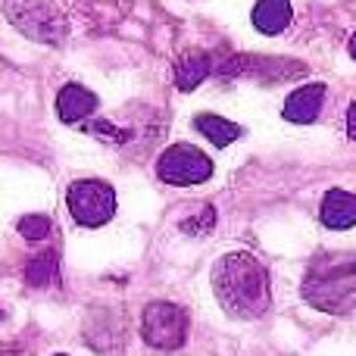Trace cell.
<instances>
[{
	"label": "cell",
	"instance_id": "cell-1",
	"mask_svg": "<svg viewBox=\"0 0 356 356\" xmlns=\"http://www.w3.org/2000/svg\"><path fill=\"white\" fill-rule=\"evenodd\" d=\"M213 291L219 307L234 319H259L269 309V272L253 253L234 250L216 259Z\"/></svg>",
	"mask_w": 356,
	"mask_h": 356
},
{
	"label": "cell",
	"instance_id": "cell-2",
	"mask_svg": "<svg viewBox=\"0 0 356 356\" xmlns=\"http://www.w3.org/2000/svg\"><path fill=\"white\" fill-rule=\"evenodd\" d=\"M303 300L328 316H344L356 307V253H316L300 284Z\"/></svg>",
	"mask_w": 356,
	"mask_h": 356
},
{
	"label": "cell",
	"instance_id": "cell-3",
	"mask_svg": "<svg viewBox=\"0 0 356 356\" xmlns=\"http://www.w3.org/2000/svg\"><path fill=\"white\" fill-rule=\"evenodd\" d=\"M3 13L25 38L38 44H60L66 38V19L54 0H6Z\"/></svg>",
	"mask_w": 356,
	"mask_h": 356
},
{
	"label": "cell",
	"instance_id": "cell-4",
	"mask_svg": "<svg viewBox=\"0 0 356 356\" xmlns=\"http://www.w3.org/2000/svg\"><path fill=\"white\" fill-rule=\"evenodd\" d=\"M66 207L79 225L100 228L116 216V191L100 178H81V181L69 184Z\"/></svg>",
	"mask_w": 356,
	"mask_h": 356
},
{
	"label": "cell",
	"instance_id": "cell-5",
	"mask_svg": "<svg viewBox=\"0 0 356 356\" xmlns=\"http://www.w3.org/2000/svg\"><path fill=\"white\" fill-rule=\"evenodd\" d=\"M141 338L154 350H178L188 341V313L169 300L147 303L141 313Z\"/></svg>",
	"mask_w": 356,
	"mask_h": 356
},
{
	"label": "cell",
	"instance_id": "cell-6",
	"mask_svg": "<svg viewBox=\"0 0 356 356\" xmlns=\"http://www.w3.org/2000/svg\"><path fill=\"white\" fill-rule=\"evenodd\" d=\"M156 172L166 184H200L213 175V160L191 144H172L160 156Z\"/></svg>",
	"mask_w": 356,
	"mask_h": 356
},
{
	"label": "cell",
	"instance_id": "cell-7",
	"mask_svg": "<svg viewBox=\"0 0 356 356\" xmlns=\"http://www.w3.org/2000/svg\"><path fill=\"white\" fill-rule=\"evenodd\" d=\"M322 104H325V85H319V81H316V85H303V88H297V91L288 94L282 116L288 119V122L309 125L319 119Z\"/></svg>",
	"mask_w": 356,
	"mask_h": 356
},
{
	"label": "cell",
	"instance_id": "cell-8",
	"mask_svg": "<svg viewBox=\"0 0 356 356\" xmlns=\"http://www.w3.org/2000/svg\"><path fill=\"white\" fill-rule=\"evenodd\" d=\"M319 219H322V225L332 228V232H347V228H353L356 225V194L332 188L322 197Z\"/></svg>",
	"mask_w": 356,
	"mask_h": 356
},
{
	"label": "cell",
	"instance_id": "cell-9",
	"mask_svg": "<svg viewBox=\"0 0 356 356\" xmlns=\"http://www.w3.org/2000/svg\"><path fill=\"white\" fill-rule=\"evenodd\" d=\"M94 110H97V97H94V91L75 85V81L66 85V88H60V94H56V113H60V119L66 125L85 122Z\"/></svg>",
	"mask_w": 356,
	"mask_h": 356
},
{
	"label": "cell",
	"instance_id": "cell-10",
	"mask_svg": "<svg viewBox=\"0 0 356 356\" xmlns=\"http://www.w3.org/2000/svg\"><path fill=\"white\" fill-rule=\"evenodd\" d=\"M291 0H257L253 6V29L263 31V35H282L291 25Z\"/></svg>",
	"mask_w": 356,
	"mask_h": 356
},
{
	"label": "cell",
	"instance_id": "cell-11",
	"mask_svg": "<svg viewBox=\"0 0 356 356\" xmlns=\"http://www.w3.org/2000/svg\"><path fill=\"white\" fill-rule=\"evenodd\" d=\"M85 338L97 353L119 356V347H122V328H119V322H110V313L104 309L100 316H91V322H88V328H85Z\"/></svg>",
	"mask_w": 356,
	"mask_h": 356
},
{
	"label": "cell",
	"instance_id": "cell-12",
	"mask_svg": "<svg viewBox=\"0 0 356 356\" xmlns=\"http://www.w3.org/2000/svg\"><path fill=\"white\" fill-rule=\"evenodd\" d=\"M194 125L213 147H228V144H234L241 138V125L228 122L225 116H216V113H200L194 119Z\"/></svg>",
	"mask_w": 356,
	"mask_h": 356
},
{
	"label": "cell",
	"instance_id": "cell-13",
	"mask_svg": "<svg viewBox=\"0 0 356 356\" xmlns=\"http://www.w3.org/2000/svg\"><path fill=\"white\" fill-rule=\"evenodd\" d=\"M209 69H213V63H209L207 54L181 56V60L175 63V85L181 88V91H194V88L209 75Z\"/></svg>",
	"mask_w": 356,
	"mask_h": 356
},
{
	"label": "cell",
	"instance_id": "cell-14",
	"mask_svg": "<svg viewBox=\"0 0 356 356\" xmlns=\"http://www.w3.org/2000/svg\"><path fill=\"white\" fill-rule=\"evenodd\" d=\"M25 282L31 288H47V284L56 282V253L47 250V253H38L35 259H29L25 266Z\"/></svg>",
	"mask_w": 356,
	"mask_h": 356
},
{
	"label": "cell",
	"instance_id": "cell-15",
	"mask_svg": "<svg viewBox=\"0 0 356 356\" xmlns=\"http://www.w3.org/2000/svg\"><path fill=\"white\" fill-rule=\"evenodd\" d=\"M50 228H54V222H50L47 216H41V213L22 216V219H19V234H22L25 241H44L50 234Z\"/></svg>",
	"mask_w": 356,
	"mask_h": 356
},
{
	"label": "cell",
	"instance_id": "cell-16",
	"mask_svg": "<svg viewBox=\"0 0 356 356\" xmlns=\"http://www.w3.org/2000/svg\"><path fill=\"white\" fill-rule=\"evenodd\" d=\"M213 225H216V209L213 207H203L197 216H191V219L181 222V232H188V234H207V232H213Z\"/></svg>",
	"mask_w": 356,
	"mask_h": 356
},
{
	"label": "cell",
	"instance_id": "cell-17",
	"mask_svg": "<svg viewBox=\"0 0 356 356\" xmlns=\"http://www.w3.org/2000/svg\"><path fill=\"white\" fill-rule=\"evenodd\" d=\"M347 135L356 141V104L347 106Z\"/></svg>",
	"mask_w": 356,
	"mask_h": 356
},
{
	"label": "cell",
	"instance_id": "cell-18",
	"mask_svg": "<svg viewBox=\"0 0 356 356\" xmlns=\"http://www.w3.org/2000/svg\"><path fill=\"white\" fill-rule=\"evenodd\" d=\"M347 50H350V56H353V60H356V35L350 38V41H347Z\"/></svg>",
	"mask_w": 356,
	"mask_h": 356
},
{
	"label": "cell",
	"instance_id": "cell-19",
	"mask_svg": "<svg viewBox=\"0 0 356 356\" xmlns=\"http://www.w3.org/2000/svg\"><path fill=\"white\" fill-rule=\"evenodd\" d=\"M54 356H66V353H54Z\"/></svg>",
	"mask_w": 356,
	"mask_h": 356
}]
</instances>
